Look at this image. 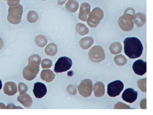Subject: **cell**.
Here are the masks:
<instances>
[{
	"mask_svg": "<svg viewBox=\"0 0 153 115\" xmlns=\"http://www.w3.org/2000/svg\"><path fill=\"white\" fill-rule=\"evenodd\" d=\"M143 47L140 41L136 37H127L124 40V52L130 59H137L141 56Z\"/></svg>",
	"mask_w": 153,
	"mask_h": 115,
	"instance_id": "1",
	"label": "cell"
},
{
	"mask_svg": "<svg viewBox=\"0 0 153 115\" xmlns=\"http://www.w3.org/2000/svg\"><path fill=\"white\" fill-rule=\"evenodd\" d=\"M42 62V58L39 54H35L29 57L28 65L24 68L22 75L24 78L28 80H34L39 72V65Z\"/></svg>",
	"mask_w": 153,
	"mask_h": 115,
	"instance_id": "2",
	"label": "cell"
},
{
	"mask_svg": "<svg viewBox=\"0 0 153 115\" xmlns=\"http://www.w3.org/2000/svg\"><path fill=\"white\" fill-rule=\"evenodd\" d=\"M135 10L132 7H128L126 9L122 16L119 17L118 25L123 31L130 32L132 30L134 26V16Z\"/></svg>",
	"mask_w": 153,
	"mask_h": 115,
	"instance_id": "3",
	"label": "cell"
},
{
	"mask_svg": "<svg viewBox=\"0 0 153 115\" xmlns=\"http://www.w3.org/2000/svg\"><path fill=\"white\" fill-rule=\"evenodd\" d=\"M23 13V7L19 4L16 7H9L8 9L7 21L12 24L20 23Z\"/></svg>",
	"mask_w": 153,
	"mask_h": 115,
	"instance_id": "4",
	"label": "cell"
},
{
	"mask_svg": "<svg viewBox=\"0 0 153 115\" xmlns=\"http://www.w3.org/2000/svg\"><path fill=\"white\" fill-rule=\"evenodd\" d=\"M104 17V12L100 7L94 8L90 13L87 22L91 27H95Z\"/></svg>",
	"mask_w": 153,
	"mask_h": 115,
	"instance_id": "5",
	"label": "cell"
},
{
	"mask_svg": "<svg viewBox=\"0 0 153 115\" xmlns=\"http://www.w3.org/2000/svg\"><path fill=\"white\" fill-rule=\"evenodd\" d=\"M88 57L91 61L95 63H99L103 61L105 57L104 49L99 45L94 46L90 50Z\"/></svg>",
	"mask_w": 153,
	"mask_h": 115,
	"instance_id": "6",
	"label": "cell"
},
{
	"mask_svg": "<svg viewBox=\"0 0 153 115\" xmlns=\"http://www.w3.org/2000/svg\"><path fill=\"white\" fill-rule=\"evenodd\" d=\"M72 66V60L67 57H62L55 64L54 71L57 73H62L70 70Z\"/></svg>",
	"mask_w": 153,
	"mask_h": 115,
	"instance_id": "7",
	"label": "cell"
},
{
	"mask_svg": "<svg viewBox=\"0 0 153 115\" xmlns=\"http://www.w3.org/2000/svg\"><path fill=\"white\" fill-rule=\"evenodd\" d=\"M77 89L80 95L84 97L90 96L93 91V83L90 79H85L81 81L77 86Z\"/></svg>",
	"mask_w": 153,
	"mask_h": 115,
	"instance_id": "8",
	"label": "cell"
},
{
	"mask_svg": "<svg viewBox=\"0 0 153 115\" xmlns=\"http://www.w3.org/2000/svg\"><path fill=\"white\" fill-rule=\"evenodd\" d=\"M124 88L123 83L120 80L110 82L107 86V94L112 97H117L120 94Z\"/></svg>",
	"mask_w": 153,
	"mask_h": 115,
	"instance_id": "9",
	"label": "cell"
},
{
	"mask_svg": "<svg viewBox=\"0 0 153 115\" xmlns=\"http://www.w3.org/2000/svg\"><path fill=\"white\" fill-rule=\"evenodd\" d=\"M122 97L125 102L131 104L137 100L138 92L132 88H127L123 92Z\"/></svg>",
	"mask_w": 153,
	"mask_h": 115,
	"instance_id": "10",
	"label": "cell"
},
{
	"mask_svg": "<svg viewBox=\"0 0 153 115\" xmlns=\"http://www.w3.org/2000/svg\"><path fill=\"white\" fill-rule=\"evenodd\" d=\"M132 69L134 73L139 76L145 75L147 71L146 62L142 60H138L135 61L132 65Z\"/></svg>",
	"mask_w": 153,
	"mask_h": 115,
	"instance_id": "11",
	"label": "cell"
},
{
	"mask_svg": "<svg viewBox=\"0 0 153 115\" xmlns=\"http://www.w3.org/2000/svg\"><path fill=\"white\" fill-rule=\"evenodd\" d=\"M33 93L37 99H42L47 93L46 86L42 82H36L33 88Z\"/></svg>",
	"mask_w": 153,
	"mask_h": 115,
	"instance_id": "12",
	"label": "cell"
},
{
	"mask_svg": "<svg viewBox=\"0 0 153 115\" xmlns=\"http://www.w3.org/2000/svg\"><path fill=\"white\" fill-rule=\"evenodd\" d=\"M91 12L90 5L87 2L82 4L79 13V19L82 21H87L88 16Z\"/></svg>",
	"mask_w": 153,
	"mask_h": 115,
	"instance_id": "13",
	"label": "cell"
},
{
	"mask_svg": "<svg viewBox=\"0 0 153 115\" xmlns=\"http://www.w3.org/2000/svg\"><path fill=\"white\" fill-rule=\"evenodd\" d=\"M4 92L6 95L13 96L17 92V87L14 82H7L5 84Z\"/></svg>",
	"mask_w": 153,
	"mask_h": 115,
	"instance_id": "14",
	"label": "cell"
},
{
	"mask_svg": "<svg viewBox=\"0 0 153 115\" xmlns=\"http://www.w3.org/2000/svg\"><path fill=\"white\" fill-rule=\"evenodd\" d=\"M17 100L25 108H30L33 104V100L32 97L26 93L20 95L17 97Z\"/></svg>",
	"mask_w": 153,
	"mask_h": 115,
	"instance_id": "15",
	"label": "cell"
},
{
	"mask_svg": "<svg viewBox=\"0 0 153 115\" xmlns=\"http://www.w3.org/2000/svg\"><path fill=\"white\" fill-rule=\"evenodd\" d=\"M95 96L97 97H103L105 93V84L102 82H97L93 87Z\"/></svg>",
	"mask_w": 153,
	"mask_h": 115,
	"instance_id": "16",
	"label": "cell"
},
{
	"mask_svg": "<svg viewBox=\"0 0 153 115\" xmlns=\"http://www.w3.org/2000/svg\"><path fill=\"white\" fill-rule=\"evenodd\" d=\"M40 77L43 81L50 82L55 79V75L52 70L49 69H44L41 72Z\"/></svg>",
	"mask_w": 153,
	"mask_h": 115,
	"instance_id": "17",
	"label": "cell"
},
{
	"mask_svg": "<svg viewBox=\"0 0 153 115\" xmlns=\"http://www.w3.org/2000/svg\"><path fill=\"white\" fill-rule=\"evenodd\" d=\"M134 23L138 27H142L146 22V15L142 13H137L134 16Z\"/></svg>",
	"mask_w": 153,
	"mask_h": 115,
	"instance_id": "18",
	"label": "cell"
},
{
	"mask_svg": "<svg viewBox=\"0 0 153 115\" xmlns=\"http://www.w3.org/2000/svg\"><path fill=\"white\" fill-rule=\"evenodd\" d=\"M94 42V40L92 37H85L80 40L79 42V45H80V47L83 49L86 50L91 47Z\"/></svg>",
	"mask_w": 153,
	"mask_h": 115,
	"instance_id": "19",
	"label": "cell"
},
{
	"mask_svg": "<svg viewBox=\"0 0 153 115\" xmlns=\"http://www.w3.org/2000/svg\"><path fill=\"white\" fill-rule=\"evenodd\" d=\"M79 7V3L76 0H68L65 5L66 9L71 13L76 12Z\"/></svg>",
	"mask_w": 153,
	"mask_h": 115,
	"instance_id": "20",
	"label": "cell"
},
{
	"mask_svg": "<svg viewBox=\"0 0 153 115\" xmlns=\"http://www.w3.org/2000/svg\"><path fill=\"white\" fill-rule=\"evenodd\" d=\"M45 53L50 56H54L57 53V47L55 44L51 43L45 49Z\"/></svg>",
	"mask_w": 153,
	"mask_h": 115,
	"instance_id": "21",
	"label": "cell"
},
{
	"mask_svg": "<svg viewBox=\"0 0 153 115\" xmlns=\"http://www.w3.org/2000/svg\"><path fill=\"white\" fill-rule=\"evenodd\" d=\"M35 42L36 44L40 47H44L47 42H48V40L47 38L42 34L37 35L35 39Z\"/></svg>",
	"mask_w": 153,
	"mask_h": 115,
	"instance_id": "22",
	"label": "cell"
},
{
	"mask_svg": "<svg viewBox=\"0 0 153 115\" xmlns=\"http://www.w3.org/2000/svg\"><path fill=\"white\" fill-rule=\"evenodd\" d=\"M110 50L112 54L114 55L120 53L122 50V47L121 44L118 42L112 43L110 47Z\"/></svg>",
	"mask_w": 153,
	"mask_h": 115,
	"instance_id": "23",
	"label": "cell"
},
{
	"mask_svg": "<svg viewBox=\"0 0 153 115\" xmlns=\"http://www.w3.org/2000/svg\"><path fill=\"white\" fill-rule=\"evenodd\" d=\"M77 33L81 36H84L89 33V29L85 25L82 23H78L76 27Z\"/></svg>",
	"mask_w": 153,
	"mask_h": 115,
	"instance_id": "24",
	"label": "cell"
},
{
	"mask_svg": "<svg viewBox=\"0 0 153 115\" xmlns=\"http://www.w3.org/2000/svg\"><path fill=\"white\" fill-rule=\"evenodd\" d=\"M115 63L119 67L124 66L127 62V59L122 54L117 55L114 58Z\"/></svg>",
	"mask_w": 153,
	"mask_h": 115,
	"instance_id": "25",
	"label": "cell"
},
{
	"mask_svg": "<svg viewBox=\"0 0 153 115\" xmlns=\"http://www.w3.org/2000/svg\"><path fill=\"white\" fill-rule=\"evenodd\" d=\"M39 20V14L33 10H30L27 15V20L29 23H35Z\"/></svg>",
	"mask_w": 153,
	"mask_h": 115,
	"instance_id": "26",
	"label": "cell"
},
{
	"mask_svg": "<svg viewBox=\"0 0 153 115\" xmlns=\"http://www.w3.org/2000/svg\"><path fill=\"white\" fill-rule=\"evenodd\" d=\"M137 84L138 87L140 89V90L143 92H147V89H146V78L145 79H141L137 81Z\"/></svg>",
	"mask_w": 153,
	"mask_h": 115,
	"instance_id": "27",
	"label": "cell"
},
{
	"mask_svg": "<svg viewBox=\"0 0 153 115\" xmlns=\"http://www.w3.org/2000/svg\"><path fill=\"white\" fill-rule=\"evenodd\" d=\"M18 89H19V92L20 95H23L27 93V92L28 91V86L24 83L20 82L18 85Z\"/></svg>",
	"mask_w": 153,
	"mask_h": 115,
	"instance_id": "28",
	"label": "cell"
},
{
	"mask_svg": "<svg viewBox=\"0 0 153 115\" xmlns=\"http://www.w3.org/2000/svg\"><path fill=\"white\" fill-rule=\"evenodd\" d=\"M42 64V67L43 69H48V68H51L52 66V61H51L50 59H45L41 62Z\"/></svg>",
	"mask_w": 153,
	"mask_h": 115,
	"instance_id": "29",
	"label": "cell"
},
{
	"mask_svg": "<svg viewBox=\"0 0 153 115\" xmlns=\"http://www.w3.org/2000/svg\"><path fill=\"white\" fill-rule=\"evenodd\" d=\"M67 91L71 95H76L77 93V89L76 87L73 84H70L67 87Z\"/></svg>",
	"mask_w": 153,
	"mask_h": 115,
	"instance_id": "30",
	"label": "cell"
},
{
	"mask_svg": "<svg viewBox=\"0 0 153 115\" xmlns=\"http://www.w3.org/2000/svg\"><path fill=\"white\" fill-rule=\"evenodd\" d=\"M114 109H132L129 105H126L125 104L119 102L117 104H116L114 106Z\"/></svg>",
	"mask_w": 153,
	"mask_h": 115,
	"instance_id": "31",
	"label": "cell"
},
{
	"mask_svg": "<svg viewBox=\"0 0 153 115\" xmlns=\"http://www.w3.org/2000/svg\"><path fill=\"white\" fill-rule=\"evenodd\" d=\"M21 0H7V5L10 7H16L20 4Z\"/></svg>",
	"mask_w": 153,
	"mask_h": 115,
	"instance_id": "32",
	"label": "cell"
},
{
	"mask_svg": "<svg viewBox=\"0 0 153 115\" xmlns=\"http://www.w3.org/2000/svg\"><path fill=\"white\" fill-rule=\"evenodd\" d=\"M6 109H22V108L20 107H17L14 105L13 103H10L7 104V106L6 107Z\"/></svg>",
	"mask_w": 153,
	"mask_h": 115,
	"instance_id": "33",
	"label": "cell"
},
{
	"mask_svg": "<svg viewBox=\"0 0 153 115\" xmlns=\"http://www.w3.org/2000/svg\"><path fill=\"white\" fill-rule=\"evenodd\" d=\"M140 107L142 109H146V99H143L141 102H140Z\"/></svg>",
	"mask_w": 153,
	"mask_h": 115,
	"instance_id": "34",
	"label": "cell"
},
{
	"mask_svg": "<svg viewBox=\"0 0 153 115\" xmlns=\"http://www.w3.org/2000/svg\"><path fill=\"white\" fill-rule=\"evenodd\" d=\"M67 1V0H58L57 4H58V5H64V4L65 3V2H66Z\"/></svg>",
	"mask_w": 153,
	"mask_h": 115,
	"instance_id": "35",
	"label": "cell"
},
{
	"mask_svg": "<svg viewBox=\"0 0 153 115\" xmlns=\"http://www.w3.org/2000/svg\"><path fill=\"white\" fill-rule=\"evenodd\" d=\"M3 47H4V41L1 37H0V50L2 49Z\"/></svg>",
	"mask_w": 153,
	"mask_h": 115,
	"instance_id": "36",
	"label": "cell"
},
{
	"mask_svg": "<svg viewBox=\"0 0 153 115\" xmlns=\"http://www.w3.org/2000/svg\"><path fill=\"white\" fill-rule=\"evenodd\" d=\"M0 109H6V106L4 104L0 102Z\"/></svg>",
	"mask_w": 153,
	"mask_h": 115,
	"instance_id": "37",
	"label": "cell"
},
{
	"mask_svg": "<svg viewBox=\"0 0 153 115\" xmlns=\"http://www.w3.org/2000/svg\"><path fill=\"white\" fill-rule=\"evenodd\" d=\"M2 81L0 80V91L2 89Z\"/></svg>",
	"mask_w": 153,
	"mask_h": 115,
	"instance_id": "38",
	"label": "cell"
},
{
	"mask_svg": "<svg viewBox=\"0 0 153 115\" xmlns=\"http://www.w3.org/2000/svg\"><path fill=\"white\" fill-rule=\"evenodd\" d=\"M42 1H46V0H42Z\"/></svg>",
	"mask_w": 153,
	"mask_h": 115,
	"instance_id": "39",
	"label": "cell"
},
{
	"mask_svg": "<svg viewBox=\"0 0 153 115\" xmlns=\"http://www.w3.org/2000/svg\"><path fill=\"white\" fill-rule=\"evenodd\" d=\"M4 1H6V0H4Z\"/></svg>",
	"mask_w": 153,
	"mask_h": 115,
	"instance_id": "40",
	"label": "cell"
}]
</instances>
